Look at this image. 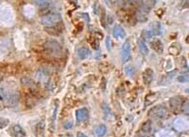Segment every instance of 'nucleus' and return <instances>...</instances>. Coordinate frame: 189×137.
I'll use <instances>...</instances> for the list:
<instances>
[{"mask_svg": "<svg viewBox=\"0 0 189 137\" xmlns=\"http://www.w3.org/2000/svg\"><path fill=\"white\" fill-rule=\"evenodd\" d=\"M20 101V94L18 90H12L6 87H0V105L8 107H14Z\"/></svg>", "mask_w": 189, "mask_h": 137, "instance_id": "obj_1", "label": "nucleus"}, {"mask_svg": "<svg viewBox=\"0 0 189 137\" xmlns=\"http://www.w3.org/2000/svg\"><path fill=\"white\" fill-rule=\"evenodd\" d=\"M44 49L46 54L52 58H60L63 55V48L61 44L55 39H49L44 43Z\"/></svg>", "mask_w": 189, "mask_h": 137, "instance_id": "obj_2", "label": "nucleus"}, {"mask_svg": "<svg viewBox=\"0 0 189 137\" xmlns=\"http://www.w3.org/2000/svg\"><path fill=\"white\" fill-rule=\"evenodd\" d=\"M62 22L61 15L57 12H50L47 13L40 18V23L42 26L49 28V27H55L58 26Z\"/></svg>", "mask_w": 189, "mask_h": 137, "instance_id": "obj_3", "label": "nucleus"}, {"mask_svg": "<svg viewBox=\"0 0 189 137\" xmlns=\"http://www.w3.org/2000/svg\"><path fill=\"white\" fill-rule=\"evenodd\" d=\"M162 33V28L160 23L158 22H154L150 24V26L148 28L144 29L141 32V37L142 40H150L152 39L153 36L155 35H160Z\"/></svg>", "mask_w": 189, "mask_h": 137, "instance_id": "obj_4", "label": "nucleus"}, {"mask_svg": "<svg viewBox=\"0 0 189 137\" xmlns=\"http://www.w3.org/2000/svg\"><path fill=\"white\" fill-rule=\"evenodd\" d=\"M148 116L155 120H162L168 116V110L164 105H157L149 110Z\"/></svg>", "mask_w": 189, "mask_h": 137, "instance_id": "obj_5", "label": "nucleus"}, {"mask_svg": "<svg viewBox=\"0 0 189 137\" xmlns=\"http://www.w3.org/2000/svg\"><path fill=\"white\" fill-rule=\"evenodd\" d=\"M121 57L123 63H127L131 59V45L128 40H127L123 45L122 51H121Z\"/></svg>", "mask_w": 189, "mask_h": 137, "instance_id": "obj_6", "label": "nucleus"}, {"mask_svg": "<svg viewBox=\"0 0 189 137\" xmlns=\"http://www.w3.org/2000/svg\"><path fill=\"white\" fill-rule=\"evenodd\" d=\"M58 107H59V101L56 100L55 103H54V109H53V112H52L50 124H49V130H50V132H54L55 129H56V119H57Z\"/></svg>", "mask_w": 189, "mask_h": 137, "instance_id": "obj_7", "label": "nucleus"}, {"mask_svg": "<svg viewBox=\"0 0 189 137\" xmlns=\"http://www.w3.org/2000/svg\"><path fill=\"white\" fill-rule=\"evenodd\" d=\"M173 127L177 131H186L188 129V121L183 118H178L173 121Z\"/></svg>", "mask_w": 189, "mask_h": 137, "instance_id": "obj_8", "label": "nucleus"}, {"mask_svg": "<svg viewBox=\"0 0 189 137\" xmlns=\"http://www.w3.org/2000/svg\"><path fill=\"white\" fill-rule=\"evenodd\" d=\"M150 47L154 50L155 52L159 53V54H162L164 51V46H163V43L162 41L159 38H154V39H150Z\"/></svg>", "mask_w": 189, "mask_h": 137, "instance_id": "obj_9", "label": "nucleus"}, {"mask_svg": "<svg viewBox=\"0 0 189 137\" xmlns=\"http://www.w3.org/2000/svg\"><path fill=\"white\" fill-rule=\"evenodd\" d=\"M88 116H89V113L86 108H81L76 111V118L78 124L82 123V121H85L88 119Z\"/></svg>", "mask_w": 189, "mask_h": 137, "instance_id": "obj_10", "label": "nucleus"}, {"mask_svg": "<svg viewBox=\"0 0 189 137\" xmlns=\"http://www.w3.org/2000/svg\"><path fill=\"white\" fill-rule=\"evenodd\" d=\"M153 78H154V72H153L152 69L148 68V69H146L145 70H144L143 74H142V79H143L144 84L149 85L152 82Z\"/></svg>", "mask_w": 189, "mask_h": 137, "instance_id": "obj_11", "label": "nucleus"}, {"mask_svg": "<svg viewBox=\"0 0 189 137\" xmlns=\"http://www.w3.org/2000/svg\"><path fill=\"white\" fill-rule=\"evenodd\" d=\"M45 120H42L36 125L34 128V133L36 137H44L45 136Z\"/></svg>", "mask_w": 189, "mask_h": 137, "instance_id": "obj_12", "label": "nucleus"}, {"mask_svg": "<svg viewBox=\"0 0 189 137\" xmlns=\"http://www.w3.org/2000/svg\"><path fill=\"white\" fill-rule=\"evenodd\" d=\"M113 35H114V37H116V38H118V37L119 38H125L127 33L122 26H120V25H116L113 29Z\"/></svg>", "mask_w": 189, "mask_h": 137, "instance_id": "obj_13", "label": "nucleus"}, {"mask_svg": "<svg viewBox=\"0 0 189 137\" xmlns=\"http://www.w3.org/2000/svg\"><path fill=\"white\" fill-rule=\"evenodd\" d=\"M183 103H184V101L182 100V98H180V97H172V98H171V100H170V105H171V107L172 108H173V109H180V110H181V108H182V105H183Z\"/></svg>", "mask_w": 189, "mask_h": 137, "instance_id": "obj_14", "label": "nucleus"}, {"mask_svg": "<svg viewBox=\"0 0 189 137\" xmlns=\"http://www.w3.org/2000/svg\"><path fill=\"white\" fill-rule=\"evenodd\" d=\"M152 131V123L151 120H146L145 123H144L141 127H140V130H139V132L144 134V135H147L149 136Z\"/></svg>", "mask_w": 189, "mask_h": 137, "instance_id": "obj_15", "label": "nucleus"}, {"mask_svg": "<svg viewBox=\"0 0 189 137\" xmlns=\"http://www.w3.org/2000/svg\"><path fill=\"white\" fill-rule=\"evenodd\" d=\"M91 54V51L89 50V48L83 46V47H81L78 50H77V57L79 60H84L88 58L89 56Z\"/></svg>", "mask_w": 189, "mask_h": 137, "instance_id": "obj_16", "label": "nucleus"}, {"mask_svg": "<svg viewBox=\"0 0 189 137\" xmlns=\"http://www.w3.org/2000/svg\"><path fill=\"white\" fill-rule=\"evenodd\" d=\"M12 134L14 137H25L26 132L20 124H15L12 127Z\"/></svg>", "mask_w": 189, "mask_h": 137, "instance_id": "obj_17", "label": "nucleus"}, {"mask_svg": "<svg viewBox=\"0 0 189 137\" xmlns=\"http://www.w3.org/2000/svg\"><path fill=\"white\" fill-rule=\"evenodd\" d=\"M155 4L156 0H141V8L148 12L155 6Z\"/></svg>", "mask_w": 189, "mask_h": 137, "instance_id": "obj_18", "label": "nucleus"}, {"mask_svg": "<svg viewBox=\"0 0 189 137\" xmlns=\"http://www.w3.org/2000/svg\"><path fill=\"white\" fill-rule=\"evenodd\" d=\"M155 137H176V133L170 129H161L155 134Z\"/></svg>", "mask_w": 189, "mask_h": 137, "instance_id": "obj_19", "label": "nucleus"}, {"mask_svg": "<svg viewBox=\"0 0 189 137\" xmlns=\"http://www.w3.org/2000/svg\"><path fill=\"white\" fill-rule=\"evenodd\" d=\"M95 134L98 137H103L107 133V126L105 124H99L97 127L95 128Z\"/></svg>", "mask_w": 189, "mask_h": 137, "instance_id": "obj_20", "label": "nucleus"}, {"mask_svg": "<svg viewBox=\"0 0 189 137\" xmlns=\"http://www.w3.org/2000/svg\"><path fill=\"white\" fill-rule=\"evenodd\" d=\"M147 13L148 11L144 10L142 8H140V10H138L137 13H136V18L138 21L140 22H146L147 21Z\"/></svg>", "mask_w": 189, "mask_h": 137, "instance_id": "obj_21", "label": "nucleus"}, {"mask_svg": "<svg viewBox=\"0 0 189 137\" xmlns=\"http://www.w3.org/2000/svg\"><path fill=\"white\" fill-rule=\"evenodd\" d=\"M138 47H139V51H140V53L144 56H146L149 52V49H148V46L146 45L145 41L142 39L139 40V42H138Z\"/></svg>", "mask_w": 189, "mask_h": 137, "instance_id": "obj_22", "label": "nucleus"}, {"mask_svg": "<svg viewBox=\"0 0 189 137\" xmlns=\"http://www.w3.org/2000/svg\"><path fill=\"white\" fill-rule=\"evenodd\" d=\"M45 30H46V32H47L49 34H51V35H59V34L61 33V32H62L61 28H59L58 26L46 28Z\"/></svg>", "mask_w": 189, "mask_h": 137, "instance_id": "obj_23", "label": "nucleus"}, {"mask_svg": "<svg viewBox=\"0 0 189 137\" xmlns=\"http://www.w3.org/2000/svg\"><path fill=\"white\" fill-rule=\"evenodd\" d=\"M125 73L128 78H132L134 75V74H135V70H134V68L132 67L131 65H127V66H126V68H125Z\"/></svg>", "mask_w": 189, "mask_h": 137, "instance_id": "obj_24", "label": "nucleus"}, {"mask_svg": "<svg viewBox=\"0 0 189 137\" xmlns=\"http://www.w3.org/2000/svg\"><path fill=\"white\" fill-rule=\"evenodd\" d=\"M21 82L23 85H26V86H32V87H34L36 86V83L33 82V80L32 78H23L21 79Z\"/></svg>", "mask_w": 189, "mask_h": 137, "instance_id": "obj_25", "label": "nucleus"}, {"mask_svg": "<svg viewBox=\"0 0 189 137\" xmlns=\"http://www.w3.org/2000/svg\"><path fill=\"white\" fill-rule=\"evenodd\" d=\"M33 1L37 6L41 7V8H47L49 5H50L49 0H33Z\"/></svg>", "mask_w": 189, "mask_h": 137, "instance_id": "obj_26", "label": "nucleus"}, {"mask_svg": "<svg viewBox=\"0 0 189 137\" xmlns=\"http://www.w3.org/2000/svg\"><path fill=\"white\" fill-rule=\"evenodd\" d=\"M180 47L177 46V44H172V46L168 48V51H170L171 54H173V55H177L180 51Z\"/></svg>", "mask_w": 189, "mask_h": 137, "instance_id": "obj_27", "label": "nucleus"}, {"mask_svg": "<svg viewBox=\"0 0 189 137\" xmlns=\"http://www.w3.org/2000/svg\"><path fill=\"white\" fill-rule=\"evenodd\" d=\"M9 123H10L9 120L5 119V118H0V128L1 129L5 128L9 124Z\"/></svg>", "mask_w": 189, "mask_h": 137, "instance_id": "obj_28", "label": "nucleus"}, {"mask_svg": "<svg viewBox=\"0 0 189 137\" xmlns=\"http://www.w3.org/2000/svg\"><path fill=\"white\" fill-rule=\"evenodd\" d=\"M106 23H107V20H106V13H105V10L102 9V15H101V25L106 28Z\"/></svg>", "mask_w": 189, "mask_h": 137, "instance_id": "obj_29", "label": "nucleus"}, {"mask_svg": "<svg viewBox=\"0 0 189 137\" xmlns=\"http://www.w3.org/2000/svg\"><path fill=\"white\" fill-rule=\"evenodd\" d=\"M177 80L180 82H188V74H182V75H180V77L177 78Z\"/></svg>", "mask_w": 189, "mask_h": 137, "instance_id": "obj_30", "label": "nucleus"}, {"mask_svg": "<svg viewBox=\"0 0 189 137\" xmlns=\"http://www.w3.org/2000/svg\"><path fill=\"white\" fill-rule=\"evenodd\" d=\"M73 126H74V124H73L72 120H67L66 123L64 124V127L66 128V129H71Z\"/></svg>", "mask_w": 189, "mask_h": 137, "instance_id": "obj_31", "label": "nucleus"}, {"mask_svg": "<svg viewBox=\"0 0 189 137\" xmlns=\"http://www.w3.org/2000/svg\"><path fill=\"white\" fill-rule=\"evenodd\" d=\"M106 46H107V49L108 50H111V48H112V46H111V39H110V37H107L106 38Z\"/></svg>", "mask_w": 189, "mask_h": 137, "instance_id": "obj_32", "label": "nucleus"}, {"mask_svg": "<svg viewBox=\"0 0 189 137\" xmlns=\"http://www.w3.org/2000/svg\"><path fill=\"white\" fill-rule=\"evenodd\" d=\"M77 137H87V136L84 133H82V132H77Z\"/></svg>", "mask_w": 189, "mask_h": 137, "instance_id": "obj_33", "label": "nucleus"}, {"mask_svg": "<svg viewBox=\"0 0 189 137\" xmlns=\"http://www.w3.org/2000/svg\"><path fill=\"white\" fill-rule=\"evenodd\" d=\"M135 137H148L147 135H144V134H142V133H140V132H138L136 135H135Z\"/></svg>", "mask_w": 189, "mask_h": 137, "instance_id": "obj_34", "label": "nucleus"}, {"mask_svg": "<svg viewBox=\"0 0 189 137\" xmlns=\"http://www.w3.org/2000/svg\"><path fill=\"white\" fill-rule=\"evenodd\" d=\"M110 1H111L113 4H117V3H120L121 0H110Z\"/></svg>", "mask_w": 189, "mask_h": 137, "instance_id": "obj_35", "label": "nucleus"}, {"mask_svg": "<svg viewBox=\"0 0 189 137\" xmlns=\"http://www.w3.org/2000/svg\"><path fill=\"white\" fill-rule=\"evenodd\" d=\"M66 137H72V136H66Z\"/></svg>", "mask_w": 189, "mask_h": 137, "instance_id": "obj_36", "label": "nucleus"}]
</instances>
